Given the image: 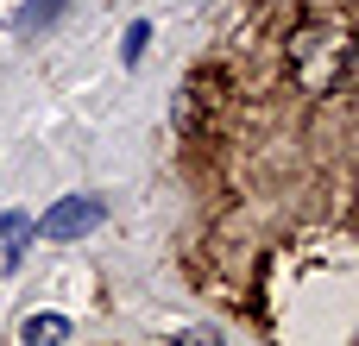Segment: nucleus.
<instances>
[{
	"mask_svg": "<svg viewBox=\"0 0 359 346\" xmlns=\"http://www.w3.org/2000/svg\"><path fill=\"white\" fill-rule=\"evenodd\" d=\"M63 334H69V315H57V309H44V315H32V321H25V328H19V340H63Z\"/></svg>",
	"mask_w": 359,
	"mask_h": 346,
	"instance_id": "obj_5",
	"label": "nucleus"
},
{
	"mask_svg": "<svg viewBox=\"0 0 359 346\" xmlns=\"http://www.w3.org/2000/svg\"><path fill=\"white\" fill-rule=\"evenodd\" d=\"M145 44H151V25H145V19H133V25H126V38H120V57H126V63H139V57H145Z\"/></svg>",
	"mask_w": 359,
	"mask_h": 346,
	"instance_id": "obj_6",
	"label": "nucleus"
},
{
	"mask_svg": "<svg viewBox=\"0 0 359 346\" xmlns=\"http://www.w3.org/2000/svg\"><path fill=\"white\" fill-rule=\"evenodd\" d=\"M25 246H32V214L25 208H6L0 214V277L25 265Z\"/></svg>",
	"mask_w": 359,
	"mask_h": 346,
	"instance_id": "obj_3",
	"label": "nucleus"
},
{
	"mask_svg": "<svg viewBox=\"0 0 359 346\" xmlns=\"http://www.w3.org/2000/svg\"><path fill=\"white\" fill-rule=\"evenodd\" d=\"M101 221H107V202H101V195H63V202H50V214L38 221V233L57 240V246H69V240L95 233Z\"/></svg>",
	"mask_w": 359,
	"mask_h": 346,
	"instance_id": "obj_2",
	"label": "nucleus"
},
{
	"mask_svg": "<svg viewBox=\"0 0 359 346\" xmlns=\"http://www.w3.org/2000/svg\"><path fill=\"white\" fill-rule=\"evenodd\" d=\"M63 6H69V0H25V6L13 13V32H19V38H38L44 25L63 19Z\"/></svg>",
	"mask_w": 359,
	"mask_h": 346,
	"instance_id": "obj_4",
	"label": "nucleus"
},
{
	"mask_svg": "<svg viewBox=\"0 0 359 346\" xmlns=\"http://www.w3.org/2000/svg\"><path fill=\"white\" fill-rule=\"evenodd\" d=\"M347 63H353V44H347L341 25H303V32L290 38V76H297L309 95H328V88L347 76Z\"/></svg>",
	"mask_w": 359,
	"mask_h": 346,
	"instance_id": "obj_1",
	"label": "nucleus"
}]
</instances>
